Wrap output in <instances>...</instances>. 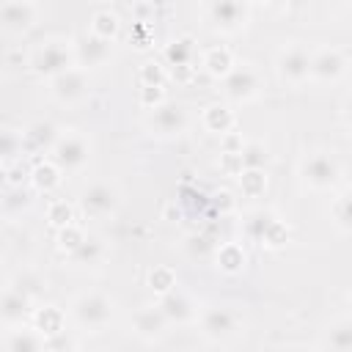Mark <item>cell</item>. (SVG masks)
<instances>
[{
	"mask_svg": "<svg viewBox=\"0 0 352 352\" xmlns=\"http://www.w3.org/2000/svg\"><path fill=\"white\" fill-rule=\"evenodd\" d=\"M60 129H58V124H52V121H47V118H38V121H33V124H28L25 129H22V138H25V151H36V154H52V148H55V143L60 140Z\"/></svg>",
	"mask_w": 352,
	"mask_h": 352,
	"instance_id": "19",
	"label": "cell"
},
{
	"mask_svg": "<svg viewBox=\"0 0 352 352\" xmlns=\"http://www.w3.org/2000/svg\"><path fill=\"white\" fill-rule=\"evenodd\" d=\"M85 236H88V231H85L82 226H77V223H74V226H66V228L58 231V248L69 256V253H74V250L85 242Z\"/></svg>",
	"mask_w": 352,
	"mask_h": 352,
	"instance_id": "34",
	"label": "cell"
},
{
	"mask_svg": "<svg viewBox=\"0 0 352 352\" xmlns=\"http://www.w3.org/2000/svg\"><path fill=\"white\" fill-rule=\"evenodd\" d=\"M330 217H333V223H336L338 231L352 234V187H346V190H341V192L333 195V201H330Z\"/></svg>",
	"mask_w": 352,
	"mask_h": 352,
	"instance_id": "28",
	"label": "cell"
},
{
	"mask_svg": "<svg viewBox=\"0 0 352 352\" xmlns=\"http://www.w3.org/2000/svg\"><path fill=\"white\" fill-rule=\"evenodd\" d=\"M3 349L6 352H52V338H47L33 324H16V327H6Z\"/></svg>",
	"mask_w": 352,
	"mask_h": 352,
	"instance_id": "14",
	"label": "cell"
},
{
	"mask_svg": "<svg viewBox=\"0 0 352 352\" xmlns=\"http://www.w3.org/2000/svg\"><path fill=\"white\" fill-rule=\"evenodd\" d=\"M192 69H195V66H182V69H173V77H176L179 82H187V80H190V74H192Z\"/></svg>",
	"mask_w": 352,
	"mask_h": 352,
	"instance_id": "41",
	"label": "cell"
},
{
	"mask_svg": "<svg viewBox=\"0 0 352 352\" xmlns=\"http://www.w3.org/2000/svg\"><path fill=\"white\" fill-rule=\"evenodd\" d=\"M146 126L151 129V135L157 138H179L187 132L190 126V113L182 102H162L160 107H154L146 118Z\"/></svg>",
	"mask_w": 352,
	"mask_h": 352,
	"instance_id": "11",
	"label": "cell"
},
{
	"mask_svg": "<svg viewBox=\"0 0 352 352\" xmlns=\"http://www.w3.org/2000/svg\"><path fill=\"white\" fill-rule=\"evenodd\" d=\"M165 60H168V66H173V69L192 66V63H195V41H192L190 36L173 38V41L165 47Z\"/></svg>",
	"mask_w": 352,
	"mask_h": 352,
	"instance_id": "30",
	"label": "cell"
},
{
	"mask_svg": "<svg viewBox=\"0 0 352 352\" xmlns=\"http://www.w3.org/2000/svg\"><path fill=\"white\" fill-rule=\"evenodd\" d=\"M346 74L352 77V55H349V69H346Z\"/></svg>",
	"mask_w": 352,
	"mask_h": 352,
	"instance_id": "43",
	"label": "cell"
},
{
	"mask_svg": "<svg viewBox=\"0 0 352 352\" xmlns=\"http://www.w3.org/2000/svg\"><path fill=\"white\" fill-rule=\"evenodd\" d=\"M234 66H236L234 52H231L228 47H223V44L209 47V50L201 52V69H204L209 77H214V80H223Z\"/></svg>",
	"mask_w": 352,
	"mask_h": 352,
	"instance_id": "20",
	"label": "cell"
},
{
	"mask_svg": "<svg viewBox=\"0 0 352 352\" xmlns=\"http://www.w3.org/2000/svg\"><path fill=\"white\" fill-rule=\"evenodd\" d=\"M170 322L168 316L162 314V308L154 302V305H143L132 314V333L143 341H160L165 333H168Z\"/></svg>",
	"mask_w": 352,
	"mask_h": 352,
	"instance_id": "15",
	"label": "cell"
},
{
	"mask_svg": "<svg viewBox=\"0 0 352 352\" xmlns=\"http://www.w3.org/2000/svg\"><path fill=\"white\" fill-rule=\"evenodd\" d=\"M349 69V58L338 47L311 50V80L314 82H338Z\"/></svg>",
	"mask_w": 352,
	"mask_h": 352,
	"instance_id": "12",
	"label": "cell"
},
{
	"mask_svg": "<svg viewBox=\"0 0 352 352\" xmlns=\"http://www.w3.org/2000/svg\"><path fill=\"white\" fill-rule=\"evenodd\" d=\"M201 121H204L206 132H214V135H220V138L231 135L234 126H236V116H234V110H231L226 102H214V104H209V107L204 110Z\"/></svg>",
	"mask_w": 352,
	"mask_h": 352,
	"instance_id": "21",
	"label": "cell"
},
{
	"mask_svg": "<svg viewBox=\"0 0 352 352\" xmlns=\"http://www.w3.org/2000/svg\"><path fill=\"white\" fill-rule=\"evenodd\" d=\"M47 220L60 231V228H66V226H74V206L72 204H66V201H50V206H47Z\"/></svg>",
	"mask_w": 352,
	"mask_h": 352,
	"instance_id": "33",
	"label": "cell"
},
{
	"mask_svg": "<svg viewBox=\"0 0 352 352\" xmlns=\"http://www.w3.org/2000/svg\"><path fill=\"white\" fill-rule=\"evenodd\" d=\"M36 19H38V6L30 3V0H6V3H0V22L11 33L33 28Z\"/></svg>",
	"mask_w": 352,
	"mask_h": 352,
	"instance_id": "18",
	"label": "cell"
},
{
	"mask_svg": "<svg viewBox=\"0 0 352 352\" xmlns=\"http://www.w3.org/2000/svg\"><path fill=\"white\" fill-rule=\"evenodd\" d=\"M270 162V151L264 143L258 140H248L242 148V168L245 170H264V165Z\"/></svg>",
	"mask_w": 352,
	"mask_h": 352,
	"instance_id": "31",
	"label": "cell"
},
{
	"mask_svg": "<svg viewBox=\"0 0 352 352\" xmlns=\"http://www.w3.org/2000/svg\"><path fill=\"white\" fill-rule=\"evenodd\" d=\"M349 19H352V6H349Z\"/></svg>",
	"mask_w": 352,
	"mask_h": 352,
	"instance_id": "45",
	"label": "cell"
},
{
	"mask_svg": "<svg viewBox=\"0 0 352 352\" xmlns=\"http://www.w3.org/2000/svg\"><path fill=\"white\" fill-rule=\"evenodd\" d=\"M297 176L302 182V187L314 190V192H324V190H333L341 176H344V168H341V160L327 151V148H314L308 151L300 165H297Z\"/></svg>",
	"mask_w": 352,
	"mask_h": 352,
	"instance_id": "2",
	"label": "cell"
},
{
	"mask_svg": "<svg viewBox=\"0 0 352 352\" xmlns=\"http://www.w3.org/2000/svg\"><path fill=\"white\" fill-rule=\"evenodd\" d=\"M165 82H168V72H165L162 63H157V60L143 63V69H140V88H165Z\"/></svg>",
	"mask_w": 352,
	"mask_h": 352,
	"instance_id": "35",
	"label": "cell"
},
{
	"mask_svg": "<svg viewBox=\"0 0 352 352\" xmlns=\"http://www.w3.org/2000/svg\"><path fill=\"white\" fill-rule=\"evenodd\" d=\"M157 305L162 308V314L168 316L170 324H190V322L198 319V311H201V308L195 305V300H192L187 292H182L179 286H176L173 292L162 294V297L157 300Z\"/></svg>",
	"mask_w": 352,
	"mask_h": 352,
	"instance_id": "16",
	"label": "cell"
},
{
	"mask_svg": "<svg viewBox=\"0 0 352 352\" xmlns=\"http://www.w3.org/2000/svg\"><path fill=\"white\" fill-rule=\"evenodd\" d=\"M0 314H3V324H6V327H16V324H25V319L36 314L30 292H28L25 286L8 283V286L3 289Z\"/></svg>",
	"mask_w": 352,
	"mask_h": 352,
	"instance_id": "13",
	"label": "cell"
},
{
	"mask_svg": "<svg viewBox=\"0 0 352 352\" xmlns=\"http://www.w3.org/2000/svg\"><path fill=\"white\" fill-rule=\"evenodd\" d=\"M16 206L28 209V206H30V198H28V192H25L22 187H8V195L3 198V209H6V214H14Z\"/></svg>",
	"mask_w": 352,
	"mask_h": 352,
	"instance_id": "38",
	"label": "cell"
},
{
	"mask_svg": "<svg viewBox=\"0 0 352 352\" xmlns=\"http://www.w3.org/2000/svg\"><path fill=\"white\" fill-rule=\"evenodd\" d=\"M33 327H38L47 338L55 341V338L63 333V327H66V314H63L60 308H55V305L36 308V314H33Z\"/></svg>",
	"mask_w": 352,
	"mask_h": 352,
	"instance_id": "26",
	"label": "cell"
},
{
	"mask_svg": "<svg viewBox=\"0 0 352 352\" xmlns=\"http://www.w3.org/2000/svg\"><path fill=\"white\" fill-rule=\"evenodd\" d=\"M47 88L58 104H77L91 94V72L82 66H72L69 72L52 77Z\"/></svg>",
	"mask_w": 352,
	"mask_h": 352,
	"instance_id": "10",
	"label": "cell"
},
{
	"mask_svg": "<svg viewBox=\"0 0 352 352\" xmlns=\"http://www.w3.org/2000/svg\"><path fill=\"white\" fill-rule=\"evenodd\" d=\"M22 148H25L22 132H16V129H3V160H6V162L16 160V157L22 154Z\"/></svg>",
	"mask_w": 352,
	"mask_h": 352,
	"instance_id": "37",
	"label": "cell"
},
{
	"mask_svg": "<svg viewBox=\"0 0 352 352\" xmlns=\"http://www.w3.org/2000/svg\"><path fill=\"white\" fill-rule=\"evenodd\" d=\"M77 206H80V212H82L85 217H91V220H107V217H113V214L118 212V206H121V192H118V187L110 184V182H91V184L80 192Z\"/></svg>",
	"mask_w": 352,
	"mask_h": 352,
	"instance_id": "7",
	"label": "cell"
},
{
	"mask_svg": "<svg viewBox=\"0 0 352 352\" xmlns=\"http://www.w3.org/2000/svg\"><path fill=\"white\" fill-rule=\"evenodd\" d=\"M341 121L346 124V129H352V91L344 96L341 102Z\"/></svg>",
	"mask_w": 352,
	"mask_h": 352,
	"instance_id": "40",
	"label": "cell"
},
{
	"mask_svg": "<svg viewBox=\"0 0 352 352\" xmlns=\"http://www.w3.org/2000/svg\"><path fill=\"white\" fill-rule=\"evenodd\" d=\"M214 264L223 275H239L248 264V253L239 242H223L214 248Z\"/></svg>",
	"mask_w": 352,
	"mask_h": 352,
	"instance_id": "22",
	"label": "cell"
},
{
	"mask_svg": "<svg viewBox=\"0 0 352 352\" xmlns=\"http://www.w3.org/2000/svg\"><path fill=\"white\" fill-rule=\"evenodd\" d=\"M195 324H198V330H201L204 338L220 344V341H228V338H234V336L239 333L242 319H239V314H236L234 308H228V305H204V308L198 311Z\"/></svg>",
	"mask_w": 352,
	"mask_h": 352,
	"instance_id": "8",
	"label": "cell"
},
{
	"mask_svg": "<svg viewBox=\"0 0 352 352\" xmlns=\"http://www.w3.org/2000/svg\"><path fill=\"white\" fill-rule=\"evenodd\" d=\"M275 352H314V349H308V346H302V344H289V346H280V349H275Z\"/></svg>",
	"mask_w": 352,
	"mask_h": 352,
	"instance_id": "42",
	"label": "cell"
},
{
	"mask_svg": "<svg viewBox=\"0 0 352 352\" xmlns=\"http://www.w3.org/2000/svg\"><path fill=\"white\" fill-rule=\"evenodd\" d=\"M50 160L63 173H80V170H85L88 162H91V140H88V135H82L80 129L63 132L60 140L55 143Z\"/></svg>",
	"mask_w": 352,
	"mask_h": 352,
	"instance_id": "6",
	"label": "cell"
},
{
	"mask_svg": "<svg viewBox=\"0 0 352 352\" xmlns=\"http://www.w3.org/2000/svg\"><path fill=\"white\" fill-rule=\"evenodd\" d=\"M220 94L231 104H248L264 94V74L258 72L256 63L242 60L220 80Z\"/></svg>",
	"mask_w": 352,
	"mask_h": 352,
	"instance_id": "4",
	"label": "cell"
},
{
	"mask_svg": "<svg viewBox=\"0 0 352 352\" xmlns=\"http://www.w3.org/2000/svg\"><path fill=\"white\" fill-rule=\"evenodd\" d=\"M118 30H121V16H118L113 8H99V11H94V16H91V30H88V33H94V36H99V38H104V41H116Z\"/></svg>",
	"mask_w": 352,
	"mask_h": 352,
	"instance_id": "29",
	"label": "cell"
},
{
	"mask_svg": "<svg viewBox=\"0 0 352 352\" xmlns=\"http://www.w3.org/2000/svg\"><path fill=\"white\" fill-rule=\"evenodd\" d=\"M116 316V300L104 292H82L69 305V319L88 333H99Z\"/></svg>",
	"mask_w": 352,
	"mask_h": 352,
	"instance_id": "3",
	"label": "cell"
},
{
	"mask_svg": "<svg viewBox=\"0 0 352 352\" xmlns=\"http://www.w3.org/2000/svg\"><path fill=\"white\" fill-rule=\"evenodd\" d=\"M74 44H77V66L91 72L96 66H104L113 58V44L116 41H104L94 33H85L82 38H74Z\"/></svg>",
	"mask_w": 352,
	"mask_h": 352,
	"instance_id": "17",
	"label": "cell"
},
{
	"mask_svg": "<svg viewBox=\"0 0 352 352\" xmlns=\"http://www.w3.org/2000/svg\"><path fill=\"white\" fill-rule=\"evenodd\" d=\"M66 352H85V349H66Z\"/></svg>",
	"mask_w": 352,
	"mask_h": 352,
	"instance_id": "44",
	"label": "cell"
},
{
	"mask_svg": "<svg viewBox=\"0 0 352 352\" xmlns=\"http://www.w3.org/2000/svg\"><path fill=\"white\" fill-rule=\"evenodd\" d=\"M162 102H168L165 99V88H140V104L151 113L154 107H160Z\"/></svg>",
	"mask_w": 352,
	"mask_h": 352,
	"instance_id": "39",
	"label": "cell"
},
{
	"mask_svg": "<svg viewBox=\"0 0 352 352\" xmlns=\"http://www.w3.org/2000/svg\"><path fill=\"white\" fill-rule=\"evenodd\" d=\"M239 190L248 198H258L267 192V170H242L239 173Z\"/></svg>",
	"mask_w": 352,
	"mask_h": 352,
	"instance_id": "32",
	"label": "cell"
},
{
	"mask_svg": "<svg viewBox=\"0 0 352 352\" xmlns=\"http://www.w3.org/2000/svg\"><path fill=\"white\" fill-rule=\"evenodd\" d=\"M275 74L289 88H300L311 82V50L302 41L283 44L275 52Z\"/></svg>",
	"mask_w": 352,
	"mask_h": 352,
	"instance_id": "5",
	"label": "cell"
},
{
	"mask_svg": "<svg viewBox=\"0 0 352 352\" xmlns=\"http://www.w3.org/2000/svg\"><path fill=\"white\" fill-rule=\"evenodd\" d=\"M349 300H352V289H349Z\"/></svg>",
	"mask_w": 352,
	"mask_h": 352,
	"instance_id": "46",
	"label": "cell"
},
{
	"mask_svg": "<svg viewBox=\"0 0 352 352\" xmlns=\"http://www.w3.org/2000/svg\"><path fill=\"white\" fill-rule=\"evenodd\" d=\"M72 66H77V44L69 36H50L44 41L36 44V50L30 52V69L44 77L47 82L63 72H69Z\"/></svg>",
	"mask_w": 352,
	"mask_h": 352,
	"instance_id": "1",
	"label": "cell"
},
{
	"mask_svg": "<svg viewBox=\"0 0 352 352\" xmlns=\"http://www.w3.org/2000/svg\"><path fill=\"white\" fill-rule=\"evenodd\" d=\"M324 346L330 352H352V316L333 319L324 327Z\"/></svg>",
	"mask_w": 352,
	"mask_h": 352,
	"instance_id": "24",
	"label": "cell"
},
{
	"mask_svg": "<svg viewBox=\"0 0 352 352\" xmlns=\"http://www.w3.org/2000/svg\"><path fill=\"white\" fill-rule=\"evenodd\" d=\"M250 3H239V0H214L206 3L204 14L212 30L217 33H239L245 30V25L250 22Z\"/></svg>",
	"mask_w": 352,
	"mask_h": 352,
	"instance_id": "9",
	"label": "cell"
},
{
	"mask_svg": "<svg viewBox=\"0 0 352 352\" xmlns=\"http://www.w3.org/2000/svg\"><path fill=\"white\" fill-rule=\"evenodd\" d=\"M148 286L162 297V294H168V292L176 289V272L170 267H154L148 272Z\"/></svg>",
	"mask_w": 352,
	"mask_h": 352,
	"instance_id": "36",
	"label": "cell"
},
{
	"mask_svg": "<svg viewBox=\"0 0 352 352\" xmlns=\"http://www.w3.org/2000/svg\"><path fill=\"white\" fill-rule=\"evenodd\" d=\"M280 217L275 214V212H270V209H253V212H248V217H245V236L250 239V242H258V245H264V239H267V234H270V228L278 223Z\"/></svg>",
	"mask_w": 352,
	"mask_h": 352,
	"instance_id": "25",
	"label": "cell"
},
{
	"mask_svg": "<svg viewBox=\"0 0 352 352\" xmlns=\"http://www.w3.org/2000/svg\"><path fill=\"white\" fill-rule=\"evenodd\" d=\"M66 258H69L74 267H99V264L107 258V245H104V239H102V236L88 234V236H85V242H82L74 253H69Z\"/></svg>",
	"mask_w": 352,
	"mask_h": 352,
	"instance_id": "23",
	"label": "cell"
},
{
	"mask_svg": "<svg viewBox=\"0 0 352 352\" xmlns=\"http://www.w3.org/2000/svg\"><path fill=\"white\" fill-rule=\"evenodd\" d=\"M30 184L38 190V192H52L58 184H60V179H63V170L47 157L44 162H38V165H33L30 168Z\"/></svg>",
	"mask_w": 352,
	"mask_h": 352,
	"instance_id": "27",
	"label": "cell"
}]
</instances>
